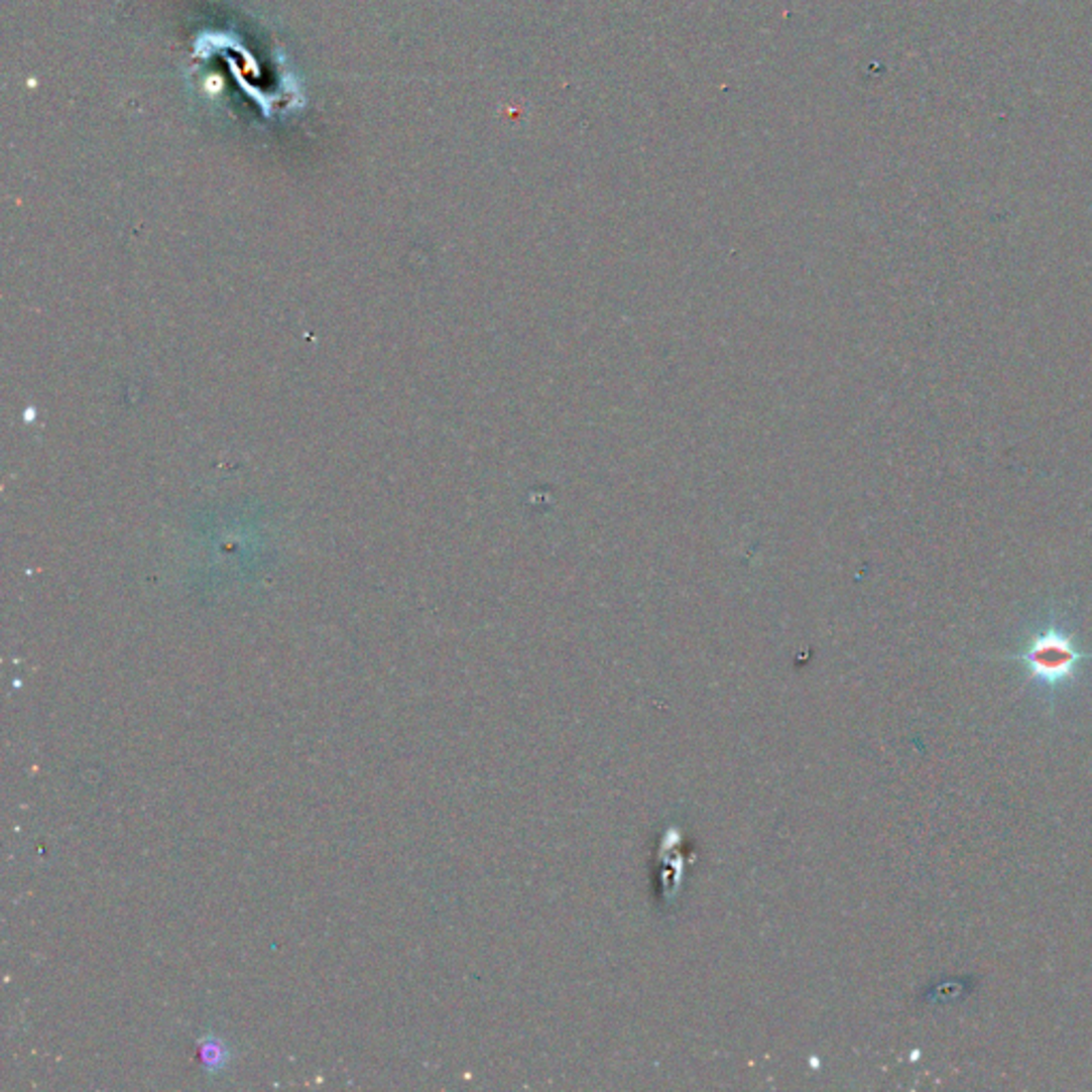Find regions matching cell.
Here are the masks:
<instances>
[{
    "instance_id": "cell-1",
    "label": "cell",
    "mask_w": 1092,
    "mask_h": 1092,
    "mask_svg": "<svg viewBox=\"0 0 1092 1092\" xmlns=\"http://www.w3.org/2000/svg\"><path fill=\"white\" fill-rule=\"evenodd\" d=\"M992 659L1022 663L1026 681L1038 685L1054 702L1059 692L1076 683L1082 663L1092 661V651L1082 649L1065 617L1052 608L1046 623L1035 629L1020 651L992 655Z\"/></svg>"
}]
</instances>
